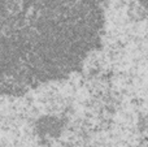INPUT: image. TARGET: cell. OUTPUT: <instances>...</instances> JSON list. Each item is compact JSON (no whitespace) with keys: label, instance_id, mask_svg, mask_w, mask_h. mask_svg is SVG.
Wrapping results in <instances>:
<instances>
[{"label":"cell","instance_id":"1","mask_svg":"<svg viewBox=\"0 0 148 147\" xmlns=\"http://www.w3.org/2000/svg\"><path fill=\"white\" fill-rule=\"evenodd\" d=\"M110 0H0V98L79 73L104 43Z\"/></svg>","mask_w":148,"mask_h":147}]
</instances>
